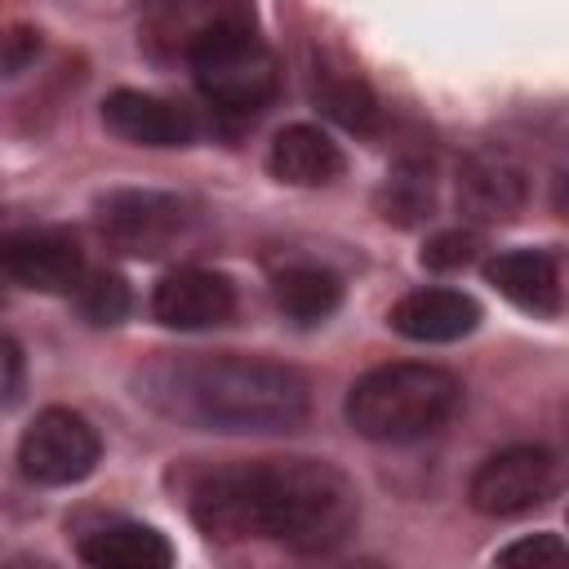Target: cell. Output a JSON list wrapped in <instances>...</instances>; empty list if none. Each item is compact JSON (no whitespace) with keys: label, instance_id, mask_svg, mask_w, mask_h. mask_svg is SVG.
<instances>
[{"label":"cell","instance_id":"2e32d148","mask_svg":"<svg viewBox=\"0 0 569 569\" xmlns=\"http://www.w3.org/2000/svg\"><path fill=\"white\" fill-rule=\"evenodd\" d=\"M311 93H316L320 111H325L329 120H338L342 129H351V133H378L382 107H378V93L369 89V80H365L360 71L316 62Z\"/></svg>","mask_w":569,"mask_h":569},{"label":"cell","instance_id":"9c48e42d","mask_svg":"<svg viewBox=\"0 0 569 569\" xmlns=\"http://www.w3.org/2000/svg\"><path fill=\"white\" fill-rule=\"evenodd\" d=\"M529 204V173L502 147H480L458 164V209L471 222H511Z\"/></svg>","mask_w":569,"mask_h":569},{"label":"cell","instance_id":"4fadbf2b","mask_svg":"<svg viewBox=\"0 0 569 569\" xmlns=\"http://www.w3.org/2000/svg\"><path fill=\"white\" fill-rule=\"evenodd\" d=\"M391 329L409 342H458L480 325V302L462 289H413L391 307Z\"/></svg>","mask_w":569,"mask_h":569},{"label":"cell","instance_id":"7a4b0ae2","mask_svg":"<svg viewBox=\"0 0 569 569\" xmlns=\"http://www.w3.org/2000/svg\"><path fill=\"white\" fill-rule=\"evenodd\" d=\"M142 396L164 418L204 431H293L311 409V387L293 365L236 351L160 360Z\"/></svg>","mask_w":569,"mask_h":569},{"label":"cell","instance_id":"3957f363","mask_svg":"<svg viewBox=\"0 0 569 569\" xmlns=\"http://www.w3.org/2000/svg\"><path fill=\"white\" fill-rule=\"evenodd\" d=\"M462 405V382L440 365H382L356 378L347 391V422L356 436L378 445H405L440 431Z\"/></svg>","mask_w":569,"mask_h":569},{"label":"cell","instance_id":"52a82bcc","mask_svg":"<svg viewBox=\"0 0 569 569\" xmlns=\"http://www.w3.org/2000/svg\"><path fill=\"white\" fill-rule=\"evenodd\" d=\"M191 227V209L169 196V191H147V187H120L98 200V231L138 258H160L173 249Z\"/></svg>","mask_w":569,"mask_h":569},{"label":"cell","instance_id":"7c38bea8","mask_svg":"<svg viewBox=\"0 0 569 569\" xmlns=\"http://www.w3.org/2000/svg\"><path fill=\"white\" fill-rule=\"evenodd\" d=\"M244 22H253L249 0H173L151 18L147 40L164 58H191L200 44Z\"/></svg>","mask_w":569,"mask_h":569},{"label":"cell","instance_id":"9a60e30c","mask_svg":"<svg viewBox=\"0 0 569 569\" xmlns=\"http://www.w3.org/2000/svg\"><path fill=\"white\" fill-rule=\"evenodd\" d=\"M267 169L289 187H325L342 173V151L316 124H289L271 138Z\"/></svg>","mask_w":569,"mask_h":569},{"label":"cell","instance_id":"ac0fdd59","mask_svg":"<svg viewBox=\"0 0 569 569\" xmlns=\"http://www.w3.org/2000/svg\"><path fill=\"white\" fill-rule=\"evenodd\" d=\"M271 298L289 320L316 325L342 302V280L320 262H289L271 276Z\"/></svg>","mask_w":569,"mask_h":569},{"label":"cell","instance_id":"7402d4cb","mask_svg":"<svg viewBox=\"0 0 569 569\" xmlns=\"http://www.w3.org/2000/svg\"><path fill=\"white\" fill-rule=\"evenodd\" d=\"M476 249H480V240L471 231H440V236L427 240L422 267H431V271H458V267H467L476 258Z\"/></svg>","mask_w":569,"mask_h":569},{"label":"cell","instance_id":"5b68a950","mask_svg":"<svg viewBox=\"0 0 569 569\" xmlns=\"http://www.w3.org/2000/svg\"><path fill=\"white\" fill-rule=\"evenodd\" d=\"M102 458V440L76 409H40L22 440H18V467L31 485L58 489L84 480Z\"/></svg>","mask_w":569,"mask_h":569},{"label":"cell","instance_id":"cb8c5ba5","mask_svg":"<svg viewBox=\"0 0 569 569\" xmlns=\"http://www.w3.org/2000/svg\"><path fill=\"white\" fill-rule=\"evenodd\" d=\"M27 387V360H22V347L0 329V409L13 405Z\"/></svg>","mask_w":569,"mask_h":569},{"label":"cell","instance_id":"6da1fadb","mask_svg":"<svg viewBox=\"0 0 569 569\" xmlns=\"http://www.w3.org/2000/svg\"><path fill=\"white\" fill-rule=\"evenodd\" d=\"M191 520L218 542L271 538L289 551L325 556L356 533L360 498L320 458H258L209 471L191 489Z\"/></svg>","mask_w":569,"mask_h":569},{"label":"cell","instance_id":"e0dca14e","mask_svg":"<svg viewBox=\"0 0 569 569\" xmlns=\"http://www.w3.org/2000/svg\"><path fill=\"white\" fill-rule=\"evenodd\" d=\"M80 560L98 569H164L173 565V547L151 525H111L80 542Z\"/></svg>","mask_w":569,"mask_h":569},{"label":"cell","instance_id":"8fae6325","mask_svg":"<svg viewBox=\"0 0 569 569\" xmlns=\"http://www.w3.org/2000/svg\"><path fill=\"white\" fill-rule=\"evenodd\" d=\"M102 124L138 147H187L196 142V116L182 102L142 93V89H116L102 102Z\"/></svg>","mask_w":569,"mask_h":569},{"label":"cell","instance_id":"44dd1931","mask_svg":"<svg viewBox=\"0 0 569 569\" xmlns=\"http://www.w3.org/2000/svg\"><path fill=\"white\" fill-rule=\"evenodd\" d=\"M40 53V31L27 22H0V80L27 71Z\"/></svg>","mask_w":569,"mask_h":569},{"label":"cell","instance_id":"30bf717a","mask_svg":"<svg viewBox=\"0 0 569 569\" xmlns=\"http://www.w3.org/2000/svg\"><path fill=\"white\" fill-rule=\"evenodd\" d=\"M151 311L160 325L169 329H213L222 320H231L236 311V289L227 276L204 271V267H178L169 271L156 293H151Z\"/></svg>","mask_w":569,"mask_h":569},{"label":"cell","instance_id":"5bb4252c","mask_svg":"<svg viewBox=\"0 0 569 569\" xmlns=\"http://www.w3.org/2000/svg\"><path fill=\"white\" fill-rule=\"evenodd\" d=\"M485 280L533 316H560V258L547 249H507L485 262Z\"/></svg>","mask_w":569,"mask_h":569},{"label":"cell","instance_id":"8992f818","mask_svg":"<svg viewBox=\"0 0 569 569\" xmlns=\"http://www.w3.org/2000/svg\"><path fill=\"white\" fill-rule=\"evenodd\" d=\"M560 489V462L542 445H516L493 458H485L467 485V498L480 516H525L542 507Z\"/></svg>","mask_w":569,"mask_h":569},{"label":"cell","instance_id":"ffe728a7","mask_svg":"<svg viewBox=\"0 0 569 569\" xmlns=\"http://www.w3.org/2000/svg\"><path fill=\"white\" fill-rule=\"evenodd\" d=\"M76 293H80L84 320H93V325H120L124 311H129V284L116 271H93V276L84 271Z\"/></svg>","mask_w":569,"mask_h":569},{"label":"cell","instance_id":"277c9868","mask_svg":"<svg viewBox=\"0 0 569 569\" xmlns=\"http://www.w3.org/2000/svg\"><path fill=\"white\" fill-rule=\"evenodd\" d=\"M187 62H191V76H196L204 102L222 116H258L280 89L276 58L262 44V36L253 31V22L213 36Z\"/></svg>","mask_w":569,"mask_h":569},{"label":"cell","instance_id":"d6986e66","mask_svg":"<svg viewBox=\"0 0 569 569\" xmlns=\"http://www.w3.org/2000/svg\"><path fill=\"white\" fill-rule=\"evenodd\" d=\"M378 209L387 222L413 227L422 218H431V169L418 160H405L387 173L382 191H378Z\"/></svg>","mask_w":569,"mask_h":569},{"label":"cell","instance_id":"603a6c76","mask_svg":"<svg viewBox=\"0 0 569 569\" xmlns=\"http://www.w3.org/2000/svg\"><path fill=\"white\" fill-rule=\"evenodd\" d=\"M565 556H569V547H565L556 533H529V538L507 542L493 560H498V565H560Z\"/></svg>","mask_w":569,"mask_h":569},{"label":"cell","instance_id":"ba28073f","mask_svg":"<svg viewBox=\"0 0 569 569\" xmlns=\"http://www.w3.org/2000/svg\"><path fill=\"white\" fill-rule=\"evenodd\" d=\"M0 271L40 293H76L84 280V249L58 227L18 231L0 240Z\"/></svg>","mask_w":569,"mask_h":569}]
</instances>
